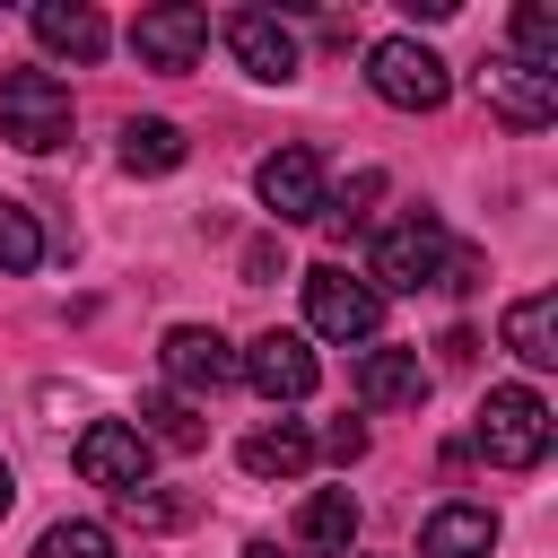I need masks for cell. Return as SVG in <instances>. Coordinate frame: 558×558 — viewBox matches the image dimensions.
Wrapping results in <instances>:
<instances>
[{
    "label": "cell",
    "instance_id": "1",
    "mask_svg": "<svg viewBox=\"0 0 558 558\" xmlns=\"http://www.w3.org/2000/svg\"><path fill=\"white\" fill-rule=\"evenodd\" d=\"M445 253H453L445 218H436V209H401V218L375 235V270H366V288H375V296H410V288H436Z\"/></svg>",
    "mask_w": 558,
    "mask_h": 558
},
{
    "label": "cell",
    "instance_id": "2",
    "mask_svg": "<svg viewBox=\"0 0 558 558\" xmlns=\"http://www.w3.org/2000/svg\"><path fill=\"white\" fill-rule=\"evenodd\" d=\"M0 140L26 157H52L70 140V87L52 70H0Z\"/></svg>",
    "mask_w": 558,
    "mask_h": 558
},
{
    "label": "cell",
    "instance_id": "3",
    "mask_svg": "<svg viewBox=\"0 0 558 558\" xmlns=\"http://www.w3.org/2000/svg\"><path fill=\"white\" fill-rule=\"evenodd\" d=\"M366 87H375L392 113H436V105L453 96V70H445L418 35H384V44L366 52Z\"/></svg>",
    "mask_w": 558,
    "mask_h": 558
},
{
    "label": "cell",
    "instance_id": "4",
    "mask_svg": "<svg viewBox=\"0 0 558 558\" xmlns=\"http://www.w3.org/2000/svg\"><path fill=\"white\" fill-rule=\"evenodd\" d=\"M480 453H488L497 471H532V462L549 453V401H541L532 384H497V392L480 401Z\"/></svg>",
    "mask_w": 558,
    "mask_h": 558
},
{
    "label": "cell",
    "instance_id": "5",
    "mask_svg": "<svg viewBox=\"0 0 558 558\" xmlns=\"http://www.w3.org/2000/svg\"><path fill=\"white\" fill-rule=\"evenodd\" d=\"M70 462H78V480H87V488L122 497V488H148L157 445H148L131 418H87V427H78V445H70Z\"/></svg>",
    "mask_w": 558,
    "mask_h": 558
},
{
    "label": "cell",
    "instance_id": "6",
    "mask_svg": "<svg viewBox=\"0 0 558 558\" xmlns=\"http://www.w3.org/2000/svg\"><path fill=\"white\" fill-rule=\"evenodd\" d=\"M305 323H314L323 340H375V331H384V296H375L366 279H349L340 262H314V270H305Z\"/></svg>",
    "mask_w": 558,
    "mask_h": 558
},
{
    "label": "cell",
    "instance_id": "7",
    "mask_svg": "<svg viewBox=\"0 0 558 558\" xmlns=\"http://www.w3.org/2000/svg\"><path fill=\"white\" fill-rule=\"evenodd\" d=\"M131 52H140V70H166V78H183V70L209 52V9H192V0H157V9H140V26H131Z\"/></svg>",
    "mask_w": 558,
    "mask_h": 558
},
{
    "label": "cell",
    "instance_id": "8",
    "mask_svg": "<svg viewBox=\"0 0 558 558\" xmlns=\"http://www.w3.org/2000/svg\"><path fill=\"white\" fill-rule=\"evenodd\" d=\"M480 105H488L506 131H549V122H558V78L523 70L514 52H497V61H480Z\"/></svg>",
    "mask_w": 558,
    "mask_h": 558
},
{
    "label": "cell",
    "instance_id": "9",
    "mask_svg": "<svg viewBox=\"0 0 558 558\" xmlns=\"http://www.w3.org/2000/svg\"><path fill=\"white\" fill-rule=\"evenodd\" d=\"M157 366H166V384H174L183 401L235 384V349H227V331H209V323H174V331L157 340Z\"/></svg>",
    "mask_w": 558,
    "mask_h": 558
},
{
    "label": "cell",
    "instance_id": "10",
    "mask_svg": "<svg viewBox=\"0 0 558 558\" xmlns=\"http://www.w3.org/2000/svg\"><path fill=\"white\" fill-rule=\"evenodd\" d=\"M253 192H262V209H270L279 227H305V218H323V201H331L314 148H270L262 174H253Z\"/></svg>",
    "mask_w": 558,
    "mask_h": 558
},
{
    "label": "cell",
    "instance_id": "11",
    "mask_svg": "<svg viewBox=\"0 0 558 558\" xmlns=\"http://www.w3.org/2000/svg\"><path fill=\"white\" fill-rule=\"evenodd\" d=\"M235 375L262 392V401H305L314 384H323V366H314V349H305V331H262L244 357H235Z\"/></svg>",
    "mask_w": 558,
    "mask_h": 558
},
{
    "label": "cell",
    "instance_id": "12",
    "mask_svg": "<svg viewBox=\"0 0 558 558\" xmlns=\"http://www.w3.org/2000/svg\"><path fill=\"white\" fill-rule=\"evenodd\" d=\"M218 35H227V52H235L262 87H288V78H296V26H288V17H270V9H235Z\"/></svg>",
    "mask_w": 558,
    "mask_h": 558
},
{
    "label": "cell",
    "instance_id": "13",
    "mask_svg": "<svg viewBox=\"0 0 558 558\" xmlns=\"http://www.w3.org/2000/svg\"><path fill=\"white\" fill-rule=\"evenodd\" d=\"M427 366H418V349H366L357 357V401L366 410H418L427 401Z\"/></svg>",
    "mask_w": 558,
    "mask_h": 558
},
{
    "label": "cell",
    "instance_id": "14",
    "mask_svg": "<svg viewBox=\"0 0 558 558\" xmlns=\"http://www.w3.org/2000/svg\"><path fill=\"white\" fill-rule=\"evenodd\" d=\"M488 549H497V514L471 497H453L418 523V558H488Z\"/></svg>",
    "mask_w": 558,
    "mask_h": 558
},
{
    "label": "cell",
    "instance_id": "15",
    "mask_svg": "<svg viewBox=\"0 0 558 558\" xmlns=\"http://www.w3.org/2000/svg\"><path fill=\"white\" fill-rule=\"evenodd\" d=\"M26 26H35V44H44V52H70V61H96V52L113 44V35H105V17H96L87 0H35V17H26Z\"/></svg>",
    "mask_w": 558,
    "mask_h": 558
},
{
    "label": "cell",
    "instance_id": "16",
    "mask_svg": "<svg viewBox=\"0 0 558 558\" xmlns=\"http://www.w3.org/2000/svg\"><path fill=\"white\" fill-rule=\"evenodd\" d=\"M506 349L523 366H558V296L549 288H532V296L506 305Z\"/></svg>",
    "mask_w": 558,
    "mask_h": 558
},
{
    "label": "cell",
    "instance_id": "17",
    "mask_svg": "<svg viewBox=\"0 0 558 558\" xmlns=\"http://www.w3.org/2000/svg\"><path fill=\"white\" fill-rule=\"evenodd\" d=\"M235 453H244V471H253V480H296V471L314 462V436H305L296 418H270V427H253Z\"/></svg>",
    "mask_w": 558,
    "mask_h": 558
},
{
    "label": "cell",
    "instance_id": "18",
    "mask_svg": "<svg viewBox=\"0 0 558 558\" xmlns=\"http://www.w3.org/2000/svg\"><path fill=\"white\" fill-rule=\"evenodd\" d=\"M296 541L323 549V558H349V541H357V497H349V488H314V497L296 506Z\"/></svg>",
    "mask_w": 558,
    "mask_h": 558
},
{
    "label": "cell",
    "instance_id": "19",
    "mask_svg": "<svg viewBox=\"0 0 558 558\" xmlns=\"http://www.w3.org/2000/svg\"><path fill=\"white\" fill-rule=\"evenodd\" d=\"M122 166H131V174H174V166H183V131H174L166 113H131V122H122Z\"/></svg>",
    "mask_w": 558,
    "mask_h": 558
},
{
    "label": "cell",
    "instance_id": "20",
    "mask_svg": "<svg viewBox=\"0 0 558 558\" xmlns=\"http://www.w3.org/2000/svg\"><path fill=\"white\" fill-rule=\"evenodd\" d=\"M131 427H140V436H148V445H174V453H192V445H201V436H209V427H201V410H192V401H183V392H148V401H140V418H131Z\"/></svg>",
    "mask_w": 558,
    "mask_h": 558
},
{
    "label": "cell",
    "instance_id": "21",
    "mask_svg": "<svg viewBox=\"0 0 558 558\" xmlns=\"http://www.w3.org/2000/svg\"><path fill=\"white\" fill-rule=\"evenodd\" d=\"M514 61L541 70V78H558V9L549 0H523L514 9Z\"/></svg>",
    "mask_w": 558,
    "mask_h": 558
},
{
    "label": "cell",
    "instance_id": "22",
    "mask_svg": "<svg viewBox=\"0 0 558 558\" xmlns=\"http://www.w3.org/2000/svg\"><path fill=\"white\" fill-rule=\"evenodd\" d=\"M44 262V227L26 201H0V270H35Z\"/></svg>",
    "mask_w": 558,
    "mask_h": 558
},
{
    "label": "cell",
    "instance_id": "23",
    "mask_svg": "<svg viewBox=\"0 0 558 558\" xmlns=\"http://www.w3.org/2000/svg\"><path fill=\"white\" fill-rule=\"evenodd\" d=\"M35 558H113V532L105 523H44V541H35Z\"/></svg>",
    "mask_w": 558,
    "mask_h": 558
},
{
    "label": "cell",
    "instance_id": "24",
    "mask_svg": "<svg viewBox=\"0 0 558 558\" xmlns=\"http://www.w3.org/2000/svg\"><path fill=\"white\" fill-rule=\"evenodd\" d=\"M113 506H122V523H140V532H174V523H192V497H157V488H122Z\"/></svg>",
    "mask_w": 558,
    "mask_h": 558
},
{
    "label": "cell",
    "instance_id": "25",
    "mask_svg": "<svg viewBox=\"0 0 558 558\" xmlns=\"http://www.w3.org/2000/svg\"><path fill=\"white\" fill-rule=\"evenodd\" d=\"M323 445H331V453H340V462H357V453H366V427H357V418H340V427H331V436H323Z\"/></svg>",
    "mask_w": 558,
    "mask_h": 558
},
{
    "label": "cell",
    "instance_id": "26",
    "mask_svg": "<svg viewBox=\"0 0 558 558\" xmlns=\"http://www.w3.org/2000/svg\"><path fill=\"white\" fill-rule=\"evenodd\" d=\"M436 349H445V366H471V357H480V340H471V331H445Z\"/></svg>",
    "mask_w": 558,
    "mask_h": 558
},
{
    "label": "cell",
    "instance_id": "27",
    "mask_svg": "<svg viewBox=\"0 0 558 558\" xmlns=\"http://www.w3.org/2000/svg\"><path fill=\"white\" fill-rule=\"evenodd\" d=\"M9 506H17V471L0 462V514H9Z\"/></svg>",
    "mask_w": 558,
    "mask_h": 558
},
{
    "label": "cell",
    "instance_id": "28",
    "mask_svg": "<svg viewBox=\"0 0 558 558\" xmlns=\"http://www.w3.org/2000/svg\"><path fill=\"white\" fill-rule=\"evenodd\" d=\"M244 558H288V549H279V541H253V549H244Z\"/></svg>",
    "mask_w": 558,
    "mask_h": 558
}]
</instances>
